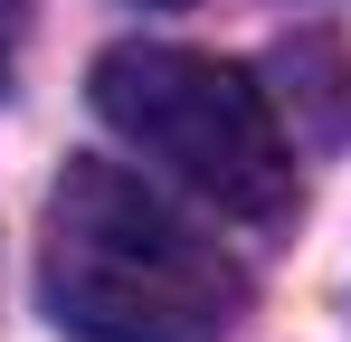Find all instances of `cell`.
Instances as JSON below:
<instances>
[{
  "mask_svg": "<svg viewBox=\"0 0 351 342\" xmlns=\"http://www.w3.org/2000/svg\"><path fill=\"white\" fill-rule=\"evenodd\" d=\"M38 295L66 342H228L247 314V266L152 181L66 162L38 228Z\"/></svg>",
  "mask_w": 351,
  "mask_h": 342,
  "instance_id": "obj_1",
  "label": "cell"
},
{
  "mask_svg": "<svg viewBox=\"0 0 351 342\" xmlns=\"http://www.w3.org/2000/svg\"><path fill=\"white\" fill-rule=\"evenodd\" d=\"M95 114L114 143L162 162L209 209H228L247 228L294 219V143L247 67L171 48V38H123L95 57Z\"/></svg>",
  "mask_w": 351,
  "mask_h": 342,
  "instance_id": "obj_2",
  "label": "cell"
},
{
  "mask_svg": "<svg viewBox=\"0 0 351 342\" xmlns=\"http://www.w3.org/2000/svg\"><path fill=\"white\" fill-rule=\"evenodd\" d=\"M19 29H29V0H0V76H10V57H19Z\"/></svg>",
  "mask_w": 351,
  "mask_h": 342,
  "instance_id": "obj_3",
  "label": "cell"
},
{
  "mask_svg": "<svg viewBox=\"0 0 351 342\" xmlns=\"http://www.w3.org/2000/svg\"><path fill=\"white\" fill-rule=\"evenodd\" d=\"M152 10H180V0H152Z\"/></svg>",
  "mask_w": 351,
  "mask_h": 342,
  "instance_id": "obj_4",
  "label": "cell"
}]
</instances>
